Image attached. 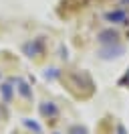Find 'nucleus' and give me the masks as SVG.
Returning a JSON list of instances; mask_svg holds the SVG:
<instances>
[{
  "label": "nucleus",
  "mask_w": 129,
  "mask_h": 134,
  "mask_svg": "<svg viewBox=\"0 0 129 134\" xmlns=\"http://www.w3.org/2000/svg\"><path fill=\"white\" fill-rule=\"evenodd\" d=\"M105 20L107 23H117V25H127V12L123 8L109 10V12H105Z\"/></svg>",
  "instance_id": "obj_3"
},
{
  "label": "nucleus",
  "mask_w": 129,
  "mask_h": 134,
  "mask_svg": "<svg viewBox=\"0 0 129 134\" xmlns=\"http://www.w3.org/2000/svg\"><path fill=\"white\" fill-rule=\"evenodd\" d=\"M10 83H16V92L20 93L24 100H32V90H30V85L26 83L22 77H12V79H10Z\"/></svg>",
  "instance_id": "obj_4"
},
{
  "label": "nucleus",
  "mask_w": 129,
  "mask_h": 134,
  "mask_svg": "<svg viewBox=\"0 0 129 134\" xmlns=\"http://www.w3.org/2000/svg\"><path fill=\"white\" fill-rule=\"evenodd\" d=\"M38 110H40V114L47 116V118H56L59 116V108H56L53 102H42L38 106Z\"/></svg>",
  "instance_id": "obj_6"
},
{
  "label": "nucleus",
  "mask_w": 129,
  "mask_h": 134,
  "mask_svg": "<svg viewBox=\"0 0 129 134\" xmlns=\"http://www.w3.org/2000/svg\"><path fill=\"white\" fill-rule=\"evenodd\" d=\"M97 41L101 43L103 47H107V45H115V43L119 41V33H117L115 29H105V31H101V33H99Z\"/></svg>",
  "instance_id": "obj_2"
},
{
  "label": "nucleus",
  "mask_w": 129,
  "mask_h": 134,
  "mask_svg": "<svg viewBox=\"0 0 129 134\" xmlns=\"http://www.w3.org/2000/svg\"><path fill=\"white\" fill-rule=\"evenodd\" d=\"M24 126H26V128H30V130H34L36 134H40V132H42V128H40V126L36 124V122H32V120H24Z\"/></svg>",
  "instance_id": "obj_10"
},
{
  "label": "nucleus",
  "mask_w": 129,
  "mask_h": 134,
  "mask_svg": "<svg viewBox=\"0 0 129 134\" xmlns=\"http://www.w3.org/2000/svg\"><path fill=\"white\" fill-rule=\"evenodd\" d=\"M115 134H127L125 126H123V124H117V128H115Z\"/></svg>",
  "instance_id": "obj_11"
},
{
  "label": "nucleus",
  "mask_w": 129,
  "mask_h": 134,
  "mask_svg": "<svg viewBox=\"0 0 129 134\" xmlns=\"http://www.w3.org/2000/svg\"><path fill=\"white\" fill-rule=\"evenodd\" d=\"M42 77H44L47 81H55V79H59V77H61V71H59L56 67H50V69H44Z\"/></svg>",
  "instance_id": "obj_7"
},
{
  "label": "nucleus",
  "mask_w": 129,
  "mask_h": 134,
  "mask_svg": "<svg viewBox=\"0 0 129 134\" xmlns=\"http://www.w3.org/2000/svg\"><path fill=\"white\" fill-rule=\"evenodd\" d=\"M123 53H125V47H123V45H119V43H115V45H107V47H103V49L99 51V57L105 59V61H109V59L121 57Z\"/></svg>",
  "instance_id": "obj_1"
},
{
  "label": "nucleus",
  "mask_w": 129,
  "mask_h": 134,
  "mask_svg": "<svg viewBox=\"0 0 129 134\" xmlns=\"http://www.w3.org/2000/svg\"><path fill=\"white\" fill-rule=\"evenodd\" d=\"M119 83H121V85H123V83H129V71H127V75H125V77H123V79H121V81H119Z\"/></svg>",
  "instance_id": "obj_12"
},
{
  "label": "nucleus",
  "mask_w": 129,
  "mask_h": 134,
  "mask_svg": "<svg viewBox=\"0 0 129 134\" xmlns=\"http://www.w3.org/2000/svg\"><path fill=\"white\" fill-rule=\"evenodd\" d=\"M121 4H129V0H121Z\"/></svg>",
  "instance_id": "obj_13"
},
{
  "label": "nucleus",
  "mask_w": 129,
  "mask_h": 134,
  "mask_svg": "<svg viewBox=\"0 0 129 134\" xmlns=\"http://www.w3.org/2000/svg\"><path fill=\"white\" fill-rule=\"evenodd\" d=\"M0 93H2V100L8 104V102L12 100V85L10 83H2L0 85Z\"/></svg>",
  "instance_id": "obj_8"
},
{
  "label": "nucleus",
  "mask_w": 129,
  "mask_h": 134,
  "mask_svg": "<svg viewBox=\"0 0 129 134\" xmlns=\"http://www.w3.org/2000/svg\"><path fill=\"white\" fill-rule=\"evenodd\" d=\"M22 51L26 57H36L40 51H42V41L40 39H34V41H28L22 45Z\"/></svg>",
  "instance_id": "obj_5"
},
{
  "label": "nucleus",
  "mask_w": 129,
  "mask_h": 134,
  "mask_svg": "<svg viewBox=\"0 0 129 134\" xmlns=\"http://www.w3.org/2000/svg\"><path fill=\"white\" fill-rule=\"evenodd\" d=\"M69 134H87V128L81 126V124H75V126L69 128Z\"/></svg>",
  "instance_id": "obj_9"
}]
</instances>
